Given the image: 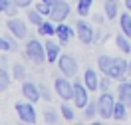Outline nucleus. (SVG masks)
<instances>
[{
    "instance_id": "obj_1",
    "label": "nucleus",
    "mask_w": 131,
    "mask_h": 125,
    "mask_svg": "<svg viewBox=\"0 0 131 125\" xmlns=\"http://www.w3.org/2000/svg\"><path fill=\"white\" fill-rule=\"evenodd\" d=\"M24 56L28 62H32L34 66H44L48 60H46V48H44V42H40L38 38H30L26 42L24 48Z\"/></svg>"
},
{
    "instance_id": "obj_2",
    "label": "nucleus",
    "mask_w": 131,
    "mask_h": 125,
    "mask_svg": "<svg viewBox=\"0 0 131 125\" xmlns=\"http://www.w3.org/2000/svg\"><path fill=\"white\" fill-rule=\"evenodd\" d=\"M117 97H113L111 92H101L97 97V115L103 119V121H109L111 115H113V105Z\"/></svg>"
},
{
    "instance_id": "obj_3",
    "label": "nucleus",
    "mask_w": 131,
    "mask_h": 125,
    "mask_svg": "<svg viewBox=\"0 0 131 125\" xmlns=\"http://www.w3.org/2000/svg\"><path fill=\"white\" fill-rule=\"evenodd\" d=\"M14 109H16V115H18V119H20L22 123L34 125L38 121V113H36V107H34L32 101H28V99L26 101H16Z\"/></svg>"
},
{
    "instance_id": "obj_4",
    "label": "nucleus",
    "mask_w": 131,
    "mask_h": 125,
    "mask_svg": "<svg viewBox=\"0 0 131 125\" xmlns=\"http://www.w3.org/2000/svg\"><path fill=\"white\" fill-rule=\"evenodd\" d=\"M75 38L80 40L82 46H90V44H93V38H95L93 26H91L88 20H83L82 16H80V20L75 22Z\"/></svg>"
},
{
    "instance_id": "obj_5",
    "label": "nucleus",
    "mask_w": 131,
    "mask_h": 125,
    "mask_svg": "<svg viewBox=\"0 0 131 125\" xmlns=\"http://www.w3.org/2000/svg\"><path fill=\"white\" fill-rule=\"evenodd\" d=\"M78 60L72 56V54H62L60 58H58V70H60V74L66 75V77H75L78 75Z\"/></svg>"
},
{
    "instance_id": "obj_6",
    "label": "nucleus",
    "mask_w": 131,
    "mask_h": 125,
    "mask_svg": "<svg viewBox=\"0 0 131 125\" xmlns=\"http://www.w3.org/2000/svg\"><path fill=\"white\" fill-rule=\"evenodd\" d=\"M54 92L58 93L60 99L72 101V97H74V82H70V77H66V75H58L54 79Z\"/></svg>"
},
{
    "instance_id": "obj_7",
    "label": "nucleus",
    "mask_w": 131,
    "mask_h": 125,
    "mask_svg": "<svg viewBox=\"0 0 131 125\" xmlns=\"http://www.w3.org/2000/svg\"><path fill=\"white\" fill-rule=\"evenodd\" d=\"M70 14H72V4L68 0H58L56 4H52V12L48 18L58 24V22H66Z\"/></svg>"
},
{
    "instance_id": "obj_8",
    "label": "nucleus",
    "mask_w": 131,
    "mask_h": 125,
    "mask_svg": "<svg viewBox=\"0 0 131 125\" xmlns=\"http://www.w3.org/2000/svg\"><path fill=\"white\" fill-rule=\"evenodd\" d=\"M88 101H90V89L85 87V83L74 82V97H72V103H74L78 109H83L88 105Z\"/></svg>"
},
{
    "instance_id": "obj_9",
    "label": "nucleus",
    "mask_w": 131,
    "mask_h": 125,
    "mask_svg": "<svg viewBox=\"0 0 131 125\" xmlns=\"http://www.w3.org/2000/svg\"><path fill=\"white\" fill-rule=\"evenodd\" d=\"M6 28H8V32L12 36H16L18 40H26V36H28V26H26L24 20H20L18 16H10L6 20Z\"/></svg>"
},
{
    "instance_id": "obj_10",
    "label": "nucleus",
    "mask_w": 131,
    "mask_h": 125,
    "mask_svg": "<svg viewBox=\"0 0 131 125\" xmlns=\"http://www.w3.org/2000/svg\"><path fill=\"white\" fill-rule=\"evenodd\" d=\"M127 67H129V64H127V60L121 58V56H117V58H113V62H111V70H109V77H113V82H119V79H123L125 75H127Z\"/></svg>"
},
{
    "instance_id": "obj_11",
    "label": "nucleus",
    "mask_w": 131,
    "mask_h": 125,
    "mask_svg": "<svg viewBox=\"0 0 131 125\" xmlns=\"http://www.w3.org/2000/svg\"><path fill=\"white\" fill-rule=\"evenodd\" d=\"M56 36H58V42L62 46H68L72 42V38L75 36V28L68 26L66 22H58L56 24Z\"/></svg>"
},
{
    "instance_id": "obj_12",
    "label": "nucleus",
    "mask_w": 131,
    "mask_h": 125,
    "mask_svg": "<svg viewBox=\"0 0 131 125\" xmlns=\"http://www.w3.org/2000/svg\"><path fill=\"white\" fill-rule=\"evenodd\" d=\"M44 48H46V60H48V64H56L58 58L62 56V44L52 40V38H48L44 42Z\"/></svg>"
},
{
    "instance_id": "obj_13",
    "label": "nucleus",
    "mask_w": 131,
    "mask_h": 125,
    "mask_svg": "<svg viewBox=\"0 0 131 125\" xmlns=\"http://www.w3.org/2000/svg\"><path fill=\"white\" fill-rule=\"evenodd\" d=\"M22 95H24V99L32 101V103H36V101H40V87H38V83L30 82V79H24L22 82Z\"/></svg>"
},
{
    "instance_id": "obj_14",
    "label": "nucleus",
    "mask_w": 131,
    "mask_h": 125,
    "mask_svg": "<svg viewBox=\"0 0 131 125\" xmlns=\"http://www.w3.org/2000/svg\"><path fill=\"white\" fill-rule=\"evenodd\" d=\"M117 99L123 101L127 107L131 109V77L129 79H119V83H117Z\"/></svg>"
},
{
    "instance_id": "obj_15",
    "label": "nucleus",
    "mask_w": 131,
    "mask_h": 125,
    "mask_svg": "<svg viewBox=\"0 0 131 125\" xmlns=\"http://www.w3.org/2000/svg\"><path fill=\"white\" fill-rule=\"evenodd\" d=\"M83 83H85V87H88L90 92L97 93V89H99V77H97V72H95L93 67H85V72H83Z\"/></svg>"
},
{
    "instance_id": "obj_16",
    "label": "nucleus",
    "mask_w": 131,
    "mask_h": 125,
    "mask_svg": "<svg viewBox=\"0 0 131 125\" xmlns=\"http://www.w3.org/2000/svg\"><path fill=\"white\" fill-rule=\"evenodd\" d=\"M103 14H105L107 20L119 18V0H105V4H103Z\"/></svg>"
},
{
    "instance_id": "obj_17",
    "label": "nucleus",
    "mask_w": 131,
    "mask_h": 125,
    "mask_svg": "<svg viewBox=\"0 0 131 125\" xmlns=\"http://www.w3.org/2000/svg\"><path fill=\"white\" fill-rule=\"evenodd\" d=\"M115 46L119 48V52H121L123 56H129L131 54V38H127L125 34H115Z\"/></svg>"
},
{
    "instance_id": "obj_18",
    "label": "nucleus",
    "mask_w": 131,
    "mask_h": 125,
    "mask_svg": "<svg viewBox=\"0 0 131 125\" xmlns=\"http://www.w3.org/2000/svg\"><path fill=\"white\" fill-rule=\"evenodd\" d=\"M38 34L40 36H46V38H54L56 36V22H52V20H44L40 26H38Z\"/></svg>"
},
{
    "instance_id": "obj_19",
    "label": "nucleus",
    "mask_w": 131,
    "mask_h": 125,
    "mask_svg": "<svg viewBox=\"0 0 131 125\" xmlns=\"http://www.w3.org/2000/svg\"><path fill=\"white\" fill-rule=\"evenodd\" d=\"M60 115L64 121H75V111H74V105L70 103V101H62V105H60Z\"/></svg>"
},
{
    "instance_id": "obj_20",
    "label": "nucleus",
    "mask_w": 131,
    "mask_h": 125,
    "mask_svg": "<svg viewBox=\"0 0 131 125\" xmlns=\"http://www.w3.org/2000/svg\"><path fill=\"white\" fill-rule=\"evenodd\" d=\"M111 62H113V56H109V54H101L97 56V70L99 74H109V70H111Z\"/></svg>"
},
{
    "instance_id": "obj_21",
    "label": "nucleus",
    "mask_w": 131,
    "mask_h": 125,
    "mask_svg": "<svg viewBox=\"0 0 131 125\" xmlns=\"http://www.w3.org/2000/svg\"><path fill=\"white\" fill-rule=\"evenodd\" d=\"M111 119H113V121H125V119H127V105H125L123 101H119V99L115 101Z\"/></svg>"
},
{
    "instance_id": "obj_22",
    "label": "nucleus",
    "mask_w": 131,
    "mask_h": 125,
    "mask_svg": "<svg viewBox=\"0 0 131 125\" xmlns=\"http://www.w3.org/2000/svg\"><path fill=\"white\" fill-rule=\"evenodd\" d=\"M119 28L127 38H131V12L125 10L123 14H119Z\"/></svg>"
},
{
    "instance_id": "obj_23",
    "label": "nucleus",
    "mask_w": 131,
    "mask_h": 125,
    "mask_svg": "<svg viewBox=\"0 0 131 125\" xmlns=\"http://www.w3.org/2000/svg\"><path fill=\"white\" fill-rule=\"evenodd\" d=\"M82 111H83V117H85L88 121H93V119L97 117V99H90L88 105H85Z\"/></svg>"
},
{
    "instance_id": "obj_24",
    "label": "nucleus",
    "mask_w": 131,
    "mask_h": 125,
    "mask_svg": "<svg viewBox=\"0 0 131 125\" xmlns=\"http://www.w3.org/2000/svg\"><path fill=\"white\" fill-rule=\"evenodd\" d=\"M12 74L8 72V67H4V66H0V92H6L10 87V83H12Z\"/></svg>"
},
{
    "instance_id": "obj_25",
    "label": "nucleus",
    "mask_w": 131,
    "mask_h": 125,
    "mask_svg": "<svg viewBox=\"0 0 131 125\" xmlns=\"http://www.w3.org/2000/svg\"><path fill=\"white\" fill-rule=\"evenodd\" d=\"M91 4H93V0H78V4H75L78 16L88 18V16H90V12H91Z\"/></svg>"
},
{
    "instance_id": "obj_26",
    "label": "nucleus",
    "mask_w": 131,
    "mask_h": 125,
    "mask_svg": "<svg viewBox=\"0 0 131 125\" xmlns=\"http://www.w3.org/2000/svg\"><path fill=\"white\" fill-rule=\"evenodd\" d=\"M26 18H28V22H30L32 26H36V28L44 22V16H42L36 8H34V10H32V8H26Z\"/></svg>"
},
{
    "instance_id": "obj_27",
    "label": "nucleus",
    "mask_w": 131,
    "mask_h": 125,
    "mask_svg": "<svg viewBox=\"0 0 131 125\" xmlns=\"http://www.w3.org/2000/svg\"><path fill=\"white\" fill-rule=\"evenodd\" d=\"M12 77H14V79H20V82L26 79V66L24 64H20V62H14V64H12Z\"/></svg>"
},
{
    "instance_id": "obj_28",
    "label": "nucleus",
    "mask_w": 131,
    "mask_h": 125,
    "mask_svg": "<svg viewBox=\"0 0 131 125\" xmlns=\"http://www.w3.org/2000/svg\"><path fill=\"white\" fill-rule=\"evenodd\" d=\"M60 119H62V115H58V111H54V109H46L44 111V123L54 125V123H60Z\"/></svg>"
},
{
    "instance_id": "obj_29",
    "label": "nucleus",
    "mask_w": 131,
    "mask_h": 125,
    "mask_svg": "<svg viewBox=\"0 0 131 125\" xmlns=\"http://www.w3.org/2000/svg\"><path fill=\"white\" fill-rule=\"evenodd\" d=\"M111 85H113V77L101 74V77H99V92H111Z\"/></svg>"
},
{
    "instance_id": "obj_30",
    "label": "nucleus",
    "mask_w": 131,
    "mask_h": 125,
    "mask_svg": "<svg viewBox=\"0 0 131 125\" xmlns=\"http://www.w3.org/2000/svg\"><path fill=\"white\" fill-rule=\"evenodd\" d=\"M34 8L38 10V12H40L42 16H50V12H52V4H48V2H44V0H38Z\"/></svg>"
},
{
    "instance_id": "obj_31",
    "label": "nucleus",
    "mask_w": 131,
    "mask_h": 125,
    "mask_svg": "<svg viewBox=\"0 0 131 125\" xmlns=\"http://www.w3.org/2000/svg\"><path fill=\"white\" fill-rule=\"evenodd\" d=\"M38 87H40V97H42V101H52V92L48 89V85L38 83Z\"/></svg>"
},
{
    "instance_id": "obj_32",
    "label": "nucleus",
    "mask_w": 131,
    "mask_h": 125,
    "mask_svg": "<svg viewBox=\"0 0 131 125\" xmlns=\"http://www.w3.org/2000/svg\"><path fill=\"white\" fill-rule=\"evenodd\" d=\"M8 52H12L10 42L6 40V36H0V54H8Z\"/></svg>"
},
{
    "instance_id": "obj_33",
    "label": "nucleus",
    "mask_w": 131,
    "mask_h": 125,
    "mask_svg": "<svg viewBox=\"0 0 131 125\" xmlns=\"http://www.w3.org/2000/svg\"><path fill=\"white\" fill-rule=\"evenodd\" d=\"M12 4H14V0H0V14H6Z\"/></svg>"
},
{
    "instance_id": "obj_34",
    "label": "nucleus",
    "mask_w": 131,
    "mask_h": 125,
    "mask_svg": "<svg viewBox=\"0 0 131 125\" xmlns=\"http://www.w3.org/2000/svg\"><path fill=\"white\" fill-rule=\"evenodd\" d=\"M14 4H16L18 8H30L34 4V0H14Z\"/></svg>"
},
{
    "instance_id": "obj_35",
    "label": "nucleus",
    "mask_w": 131,
    "mask_h": 125,
    "mask_svg": "<svg viewBox=\"0 0 131 125\" xmlns=\"http://www.w3.org/2000/svg\"><path fill=\"white\" fill-rule=\"evenodd\" d=\"M16 14H18V6H16V4H12V6H10V8H8V12H6V16H16Z\"/></svg>"
},
{
    "instance_id": "obj_36",
    "label": "nucleus",
    "mask_w": 131,
    "mask_h": 125,
    "mask_svg": "<svg viewBox=\"0 0 131 125\" xmlns=\"http://www.w3.org/2000/svg\"><path fill=\"white\" fill-rule=\"evenodd\" d=\"M103 16H105V14H103ZM103 16H101V14H93V20H95L97 24H103V22H105V20H103Z\"/></svg>"
},
{
    "instance_id": "obj_37",
    "label": "nucleus",
    "mask_w": 131,
    "mask_h": 125,
    "mask_svg": "<svg viewBox=\"0 0 131 125\" xmlns=\"http://www.w3.org/2000/svg\"><path fill=\"white\" fill-rule=\"evenodd\" d=\"M0 66H8V58H6V56H0Z\"/></svg>"
},
{
    "instance_id": "obj_38",
    "label": "nucleus",
    "mask_w": 131,
    "mask_h": 125,
    "mask_svg": "<svg viewBox=\"0 0 131 125\" xmlns=\"http://www.w3.org/2000/svg\"><path fill=\"white\" fill-rule=\"evenodd\" d=\"M123 4H125V10L131 12V0H123Z\"/></svg>"
},
{
    "instance_id": "obj_39",
    "label": "nucleus",
    "mask_w": 131,
    "mask_h": 125,
    "mask_svg": "<svg viewBox=\"0 0 131 125\" xmlns=\"http://www.w3.org/2000/svg\"><path fill=\"white\" fill-rule=\"evenodd\" d=\"M44 2H48V4H56L58 0H44Z\"/></svg>"
},
{
    "instance_id": "obj_40",
    "label": "nucleus",
    "mask_w": 131,
    "mask_h": 125,
    "mask_svg": "<svg viewBox=\"0 0 131 125\" xmlns=\"http://www.w3.org/2000/svg\"><path fill=\"white\" fill-rule=\"evenodd\" d=\"M127 74H129V77H131V62H129V67H127Z\"/></svg>"
}]
</instances>
